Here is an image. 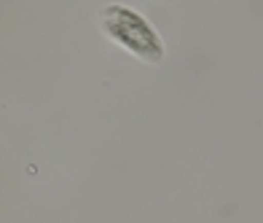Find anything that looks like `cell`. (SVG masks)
Returning <instances> with one entry per match:
<instances>
[{
	"instance_id": "obj_1",
	"label": "cell",
	"mask_w": 263,
	"mask_h": 223,
	"mask_svg": "<svg viewBox=\"0 0 263 223\" xmlns=\"http://www.w3.org/2000/svg\"><path fill=\"white\" fill-rule=\"evenodd\" d=\"M102 30L107 32V38H113L118 46H124L126 51L137 54L145 62H161L164 57V43L159 38V32L153 30L137 11H132L126 6H107L102 11Z\"/></svg>"
}]
</instances>
